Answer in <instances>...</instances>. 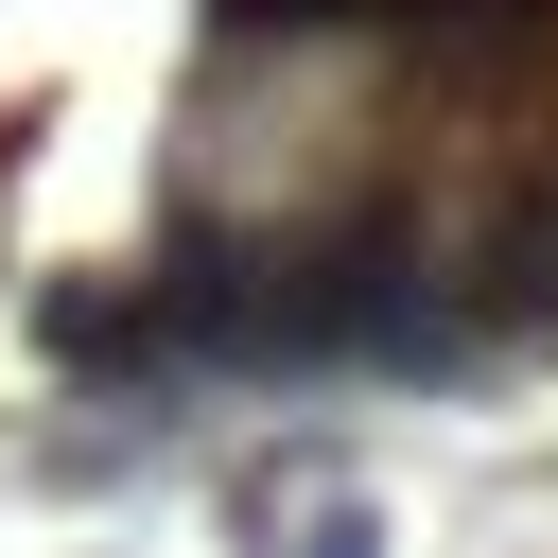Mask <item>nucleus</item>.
<instances>
[{
	"label": "nucleus",
	"mask_w": 558,
	"mask_h": 558,
	"mask_svg": "<svg viewBox=\"0 0 558 558\" xmlns=\"http://www.w3.org/2000/svg\"><path fill=\"white\" fill-rule=\"evenodd\" d=\"M296 558H384V523H366V506H314V523H296Z\"/></svg>",
	"instance_id": "f257e3e1"
}]
</instances>
